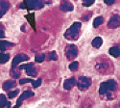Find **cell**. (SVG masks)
<instances>
[{"mask_svg":"<svg viewBox=\"0 0 120 108\" xmlns=\"http://www.w3.org/2000/svg\"><path fill=\"white\" fill-rule=\"evenodd\" d=\"M82 24L80 22H74L70 28L67 29V31L64 33V37L67 39V40H70V41H75L77 40V38L79 36V32H80V29H81Z\"/></svg>","mask_w":120,"mask_h":108,"instance_id":"obj_1","label":"cell"},{"mask_svg":"<svg viewBox=\"0 0 120 108\" xmlns=\"http://www.w3.org/2000/svg\"><path fill=\"white\" fill-rule=\"evenodd\" d=\"M90 85H91V79L88 77L82 76V77H80L77 81V86L81 91L87 90L88 88L90 87Z\"/></svg>","mask_w":120,"mask_h":108,"instance_id":"obj_2","label":"cell"},{"mask_svg":"<svg viewBox=\"0 0 120 108\" xmlns=\"http://www.w3.org/2000/svg\"><path fill=\"white\" fill-rule=\"evenodd\" d=\"M25 4L27 9L32 10H39L43 7V2L41 0H25Z\"/></svg>","mask_w":120,"mask_h":108,"instance_id":"obj_3","label":"cell"},{"mask_svg":"<svg viewBox=\"0 0 120 108\" xmlns=\"http://www.w3.org/2000/svg\"><path fill=\"white\" fill-rule=\"evenodd\" d=\"M78 55V49L75 44H70L66 48V58L68 60H73Z\"/></svg>","mask_w":120,"mask_h":108,"instance_id":"obj_4","label":"cell"},{"mask_svg":"<svg viewBox=\"0 0 120 108\" xmlns=\"http://www.w3.org/2000/svg\"><path fill=\"white\" fill-rule=\"evenodd\" d=\"M33 96H34V93L32 91H25V92H23L21 94V96L18 97V100L16 101V104H15V106L14 108H19V107H20V105L22 104V102L24 101V100L29 99V97H31Z\"/></svg>","mask_w":120,"mask_h":108,"instance_id":"obj_5","label":"cell"},{"mask_svg":"<svg viewBox=\"0 0 120 108\" xmlns=\"http://www.w3.org/2000/svg\"><path fill=\"white\" fill-rule=\"evenodd\" d=\"M119 26H120V16L118 15L112 16L108 23V27L111 29H115V28H118Z\"/></svg>","mask_w":120,"mask_h":108,"instance_id":"obj_6","label":"cell"},{"mask_svg":"<svg viewBox=\"0 0 120 108\" xmlns=\"http://www.w3.org/2000/svg\"><path fill=\"white\" fill-rule=\"evenodd\" d=\"M29 60V57L25 54H17L13 60V63H12V67L15 68L16 67L20 62H23V61H27Z\"/></svg>","mask_w":120,"mask_h":108,"instance_id":"obj_7","label":"cell"},{"mask_svg":"<svg viewBox=\"0 0 120 108\" xmlns=\"http://www.w3.org/2000/svg\"><path fill=\"white\" fill-rule=\"evenodd\" d=\"M60 9L64 12H68V11H73L74 7L70 2L67 1V0H62L61 4H60Z\"/></svg>","mask_w":120,"mask_h":108,"instance_id":"obj_8","label":"cell"},{"mask_svg":"<svg viewBox=\"0 0 120 108\" xmlns=\"http://www.w3.org/2000/svg\"><path fill=\"white\" fill-rule=\"evenodd\" d=\"M76 85V79L74 77H71V78H68L66 79L64 82V87L65 90H70L72 88Z\"/></svg>","mask_w":120,"mask_h":108,"instance_id":"obj_9","label":"cell"},{"mask_svg":"<svg viewBox=\"0 0 120 108\" xmlns=\"http://www.w3.org/2000/svg\"><path fill=\"white\" fill-rule=\"evenodd\" d=\"M106 84V88H107V91H114L116 90V82L112 79L111 80H108L105 82Z\"/></svg>","mask_w":120,"mask_h":108,"instance_id":"obj_10","label":"cell"},{"mask_svg":"<svg viewBox=\"0 0 120 108\" xmlns=\"http://www.w3.org/2000/svg\"><path fill=\"white\" fill-rule=\"evenodd\" d=\"M15 86V80H8V81L4 82V84H3V90L9 91L11 88H13Z\"/></svg>","mask_w":120,"mask_h":108,"instance_id":"obj_11","label":"cell"},{"mask_svg":"<svg viewBox=\"0 0 120 108\" xmlns=\"http://www.w3.org/2000/svg\"><path fill=\"white\" fill-rule=\"evenodd\" d=\"M109 54H111L112 56H113V57H115V58L119 57V55H120V48L118 46L111 47V48H109Z\"/></svg>","mask_w":120,"mask_h":108,"instance_id":"obj_12","label":"cell"},{"mask_svg":"<svg viewBox=\"0 0 120 108\" xmlns=\"http://www.w3.org/2000/svg\"><path fill=\"white\" fill-rule=\"evenodd\" d=\"M14 46L13 43H9L6 41H0V50H6L8 47Z\"/></svg>","mask_w":120,"mask_h":108,"instance_id":"obj_13","label":"cell"},{"mask_svg":"<svg viewBox=\"0 0 120 108\" xmlns=\"http://www.w3.org/2000/svg\"><path fill=\"white\" fill-rule=\"evenodd\" d=\"M103 44V40L101 37H96L94 40L92 41V46H94L95 48H99Z\"/></svg>","mask_w":120,"mask_h":108,"instance_id":"obj_14","label":"cell"},{"mask_svg":"<svg viewBox=\"0 0 120 108\" xmlns=\"http://www.w3.org/2000/svg\"><path fill=\"white\" fill-rule=\"evenodd\" d=\"M0 8H1L3 12H6L10 8V3L6 1V0H0Z\"/></svg>","mask_w":120,"mask_h":108,"instance_id":"obj_15","label":"cell"},{"mask_svg":"<svg viewBox=\"0 0 120 108\" xmlns=\"http://www.w3.org/2000/svg\"><path fill=\"white\" fill-rule=\"evenodd\" d=\"M26 73L29 75V76H31V77H34V76H37V70L32 66V67H30L28 68L27 70H26Z\"/></svg>","mask_w":120,"mask_h":108,"instance_id":"obj_16","label":"cell"},{"mask_svg":"<svg viewBox=\"0 0 120 108\" xmlns=\"http://www.w3.org/2000/svg\"><path fill=\"white\" fill-rule=\"evenodd\" d=\"M103 21H104L103 17H102V16H98V17H96V18L94 19V21H93V26H94L95 28H97L98 26H100V25L103 23Z\"/></svg>","mask_w":120,"mask_h":108,"instance_id":"obj_17","label":"cell"},{"mask_svg":"<svg viewBox=\"0 0 120 108\" xmlns=\"http://www.w3.org/2000/svg\"><path fill=\"white\" fill-rule=\"evenodd\" d=\"M9 54H5V53H0V64H5L6 62H8L9 60Z\"/></svg>","mask_w":120,"mask_h":108,"instance_id":"obj_18","label":"cell"},{"mask_svg":"<svg viewBox=\"0 0 120 108\" xmlns=\"http://www.w3.org/2000/svg\"><path fill=\"white\" fill-rule=\"evenodd\" d=\"M7 105V100H6V96L1 94L0 95V108H4Z\"/></svg>","mask_w":120,"mask_h":108,"instance_id":"obj_19","label":"cell"},{"mask_svg":"<svg viewBox=\"0 0 120 108\" xmlns=\"http://www.w3.org/2000/svg\"><path fill=\"white\" fill-rule=\"evenodd\" d=\"M26 18L28 19V21L32 24L33 28L35 29V16H34V14H31V15H27L26 16Z\"/></svg>","mask_w":120,"mask_h":108,"instance_id":"obj_20","label":"cell"},{"mask_svg":"<svg viewBox=\"0 0 120 108\" xmlns=\"http://www.w3.org/2000/svg\"><path fill=\"white\" fill-rule=\"evenodd\" d=\"M108 91H107V88H106V84L105 82H103L101 85H100V89H99V94L100 95H105L107 94Z\"/></svg>","mask_w":120,"mask_h":108,"instance_id":"obj_21","label":"cell"},{"mask_svg":"<svg viewBox=\"0 0 120 108\" xmlns=\"http://www.w3.org/2000/svg\"><path fill=\"white\" fill-rule=\"evenodd\" d=\"M44 59H45V55L44 54H38L35 57V61L38 62V63H41V62L44 61Z\"/></svg>","mask_w":120,"mask_h":108,"instance_id":"obj_22","label":"cell"},{"mask_svg":"<svg viewBox=\"0 0 120 108\" xmlns=\"http://www.w3.org/2000/svg\"><path fill=\"white\" fill-rule=\"evenodd\" d=\"M11 75L14 77V78H18L19 77V75H20V72H19V70H12V72H11Z\"/></svg>","mask_w":120,"mask_h":108,"instance_id":"obj_23","label":"cell"},{"mask_svg":"<svg viewBox=\"0 0 120 108\" xmlns=\"http://www.w3.org/2000/svg\"><path fill=\"white\" fill-rule=\"evenodd\" d=\"M78 66H79V64H78V62H72L70 65H69V68H70L71 71H76L77 68H78Z\"/></svg>","mask_w":120,"mask_h":108,"instance_id":"obj_24","label":"cell"},{"mask_svg":"<svg viewBox=\"0 0 120 108\" xmlns=\"http://www.w3.org/2000/svg\"><path fill=\"white\" fill-rule=\"evenodd\" d=\"M49 59H50V60H57V59H58L57 54H56L55 51H52V52L49 53Z\"/></svg>","mask_w":120,"mask_h":108,"instance_id":"obj_25","label":"cell"},{"mask_svg":"<svg viewBox=\"0 0 120 108\" xmlns=\"http://www.w3.org/2000/svg\"><path fill=\"white\" fill-rule=\"evenodd\" d=\"M17 94H18V90L12 91V92H10V93H9L8 96L10 97V99H13V97H15V96H17Z\"/></svg>","mask_w":120,"mask_h":108,"instance_id":"obj_26","label":"cell"},{"mask_svg":"<svg viewBox=\"0 0 120 108\" xmlns=\"http://www.w3.org/2000/svg\"><path fill=\"white\" fill-rule=\"evenodd\" d=\"M94 0H85V1L83 2V6H86V7H88L90 6L91 4H93Z\"/></svg>","mask_w":120,"mask_h":108,"instance_id":"obj_27","label":"cell"},{"mask_svg":"<svg viewBox=\"0 0 120 108\" xmlns=\"http://www.w3.org/2000/svg\"><path fill=\"white\" fill-rule=\"evenodd\" d=\"M34 80L33 79H21L19 80V84L22 85V84H26V83H33Z\"/></svg>","mask_w":120,"mask_h":108,"instance_id":"obj_28","label":"cell"},{"mask_svg":"<svg viewBox=\"0 0 120 108\" xmlns=\"http://www.w3.org/2000/svg\"><path fill=\"white\" fill-rule=\"evenodd\" d=\"M32 84H33V86L35 88H38V86H41V78H38V79H37L36 81H34Z\"/></svg>","mask_w":120,"mask_h":108,"instance_id":"obj_29","label":"cell"},{"mask_svg":"<svg viewBox=\"0 0 120 108\" xmlns=\"http://www.w3.org/2000/svg\"><path fill=\"white\" fill-rule=\"evenodd\" d=\"M32 66H33V64H31V63L26 64V65H22V66H20V67H19V70H27L28 68L32 67Z\"/></svg>","mask_w":120,"mask_h":108,"instance_id":"obj_30","label":"cell"},{"mask_svg":"<svg viewBox=\"0 0 120 108\" xmlns=\"http://www.w3.org/2000/svg\"><path fill=\"white\" fill-rule=\"evenodd\" d=\"M104 1H105V3H106L107 5H112V4L114 3L115 0H104Z\"/></svg>","mask_w":120,"mask_h":108,"instance_id":"obj_31","label":"cell"},{"mask_svg":"<svg viewBox=\"0 0 120 108\" xmlns=\"http://www.w3.org/2000/svg\"><path fill=\"white\" fill-rule=\"evenodd\" d=\"M4 36H5V34H4L3 29H0V38H3Z\"/></svg>","mask_w":120,"mask_h":108,"instance_id":"obj_32","label":"cell"},{"mask_svg":"<svg viewBox=\"0 0 120 108\" xmlns=\"http://www.w3.org/2000/svg\"><path fill=\"white\" fill-rule=\"evenodd\" d=\"M19 7H20L21 9H27V7H26V4H25V2H24V3H21V4H20V6H19Z\"/></svg>","mask_w":120,"mask_h":108,"instance_id":"obj_33","label":"cell"},{"mask_svg":"<svg viewBox=\"0 0 120 108\" xmlns=\"http://www.w3.org/2000/svg\"><path fill=\"white\" fill-rule=\"evenodd\" d=\"M4 14H5V12H3L2 10H1V11H0V17H1V16H2L4 15Z\"/></svg>","mask_w":120,"mask_h":108,"instance_id":"obj_34","label":"cell"}]
</instances>
